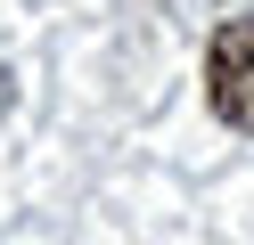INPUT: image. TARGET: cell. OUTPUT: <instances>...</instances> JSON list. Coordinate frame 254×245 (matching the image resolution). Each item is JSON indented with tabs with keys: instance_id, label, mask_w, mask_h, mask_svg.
Segmentation results:
<instances>
[{
	"instance_id": "cell-1",
	"label": "cell",
	"mask_w": 254,
	"mask_h": 245,
	"mask_svg": "<svg viewBox=\"0 0 254 245\" xmlns=\"http://www.w3.org/2000/svg\"><path fill=\"white\" fill-rule=\"evenodd\" d=\"M205 98L230 131H254V16H230L205 49Z\"/></svg>"
},
{
	"instance_id": "cell-2",
	"label": "cell",
	"mask_w": 254,
	"mask_h": 245,
	"mask_svg": "<svg viewBox=\"0 0 254 245\" xmlns=\"http://www.w3.org/2000/svg\"><path fill=\"white\" fill-rule=\"evenodd\" d=\"M0 106H8V82H0Z\"/></svg>"
}]
</instances>
